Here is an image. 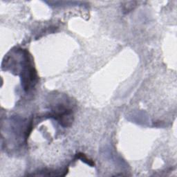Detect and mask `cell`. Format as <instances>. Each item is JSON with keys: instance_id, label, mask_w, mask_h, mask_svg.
I'll return each mask as SVG.
<instances>
[{"instance_id": "cell-1", "label": "cell", "mask_w": 177, "mask_h": 177, "mask_svg": "<svg viewBox=\"0 0 177 177\" xmlns=\"http://www.w3.org/2000/svg\"><path fill=\"white\" fill-rule=\"evenodd\" d=\"M76 156H77L78 158L80 159V160H82L83 162H84L86 164L88 165V166L93 167L94 166V163L91 160H89L87 157H86L85 155L84 154H82V153H79V154L76 155Z\"/></svg>"}]
</instances>
